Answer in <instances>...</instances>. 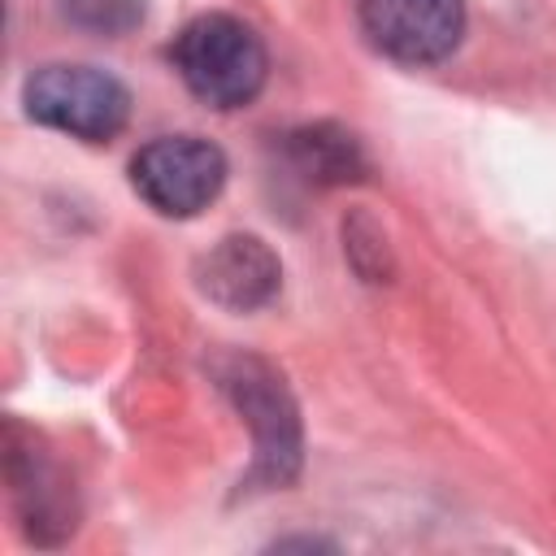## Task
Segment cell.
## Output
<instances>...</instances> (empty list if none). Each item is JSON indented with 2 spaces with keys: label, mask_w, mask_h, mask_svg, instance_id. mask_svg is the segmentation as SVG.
Masks as SVG:
<instances>
[{
  "label": "cell",
  "mask_w": 556,
  "mask_h": 556,
  "mask_svg": "<svg viewBox=\"0 0 556 556\" xmlns=\"http://www.w3.org/2000/svg\"><path fill=\"white\" fill-rule=\"evenodd\" d=\"M169 61H174L178 78L187 83V91L213 109L252 104L269 74L261 35L230 13L191 17L174 39Z\"/></svg>",
  "instance_id": "cell-1"
},
{
  "label": "cell",
  "mask_w": 556,
  "mask_h": 556,
  "mask_svg": "<svg viewBox=\"0 0 556 556\" xmlns=\"http://www.w3.org/2000/svg\"><path fill=\"white\" fill-rule=\"evenodd\" d=\"M22 100L39 126L74 135L83 143H109L130 117V91L96 65H39L26 78Z\"/></svg>",
  "instance_id": "cell-2"
},
{
  "label": "cell",
  "mask_w": 556,
  "mask_h": 556,
  "mask_svg": "<svg viewBox=\"0 0 556 556\" xmlns=\"http://www.w3.org/2000/svg\"><path fill=\"white\" fill-rule=\"evenodd\" d=\"M130 187L161 217H195L226 187V156L200 135H161L130 161Z\"/></svg>",
  "instance_id": "cell-3"
},
{
  "label": "cell",
  "mask_w": 556,
  "mask_h": 556,
  "mask_svg": "<svg viewBox=\"0 0 556 556\" xmlns=\"http://www.w3.org/2000/svg\"><path fill=\"white\" fill-rule=\"evenodd\" d=\"M222 387L252 426V439H256L252 478L282 486L300 465V417H295V404H291L282 378L265 361L235 356L222 369Z\"/></svg>",
  "instance_id": "cell-4"
},
{
  "label": "cell",
  "mask_w": 556,
  "mask_h": 556,
  "mask_svg": "<svg viewBox=\"0 0 556 556\" xmlns=\"http://www.w3.org/2000/svg\"><path fill=\"white\" fill-rule=\"evenodd\" d=\"M356 9L369 43L404 65H434L465 35V0H361Z\"/></svg>",
  "instance_id": "cell-5"
},
{
  "label": "cell",
  "mask_w": 556,
  "mask_h": 556,
  "mask_svg": "<svg viewBox=\"0 0 556 556\" xmlns=\"http://www.w3.org/2000/svg\"><path fill=\"white\" fill-rule=\"evenodd\" d=\"M278 256L256 235H230L200 261V287L208 300L248 313L278 291Z\"/></svg>",
  "instance_id": "cell-6"
},
{
  "label": "cell",
  "mask_w": 556,
  "mask_h": 556,
  "mask_svg": "<svg viewBox=\"0 0 556 556\" xmlns=\"http://www.w3.org/2000/svg\"><path fill=\"white\" fill-rule=\"evenodd\" d=\"M9 482H13V500H17L35 543H56L61 534L74 530L70 486L43 456L9 447Z\"/></svg>",
  "instance_id": "cell-7"
},
{
  "label": "cell",
  "mask_w": 556,
  "mask_h": 556,
  "mask_svg": "<svg viewBox=\"0 0 556 556\" xmlns=\"http://www.w3.org/2000/svg\"><path fill=\"white\" fill-rule=\"evenodd\" d=\"M287 139H291L287 152H291L295 169L313 182H348V178H361V169H365L361 143L339 126H304Z\"/></svg>",
  "instance_id": "cell-8"
},
{
  "label": "cell",
  "mask_w": 556,
  "mask_h": 556,
  "mask_svg": "<svg viewBox=\"0 0 556 556\" xmlns=\"http://www.w3.org/2000/svg\"><path fill=\"white\" fill-rule=\"evenodd\" d=\"M61 13L91 35H126L143 22L148 0H61Z\"/></svg>",
  "instance_id": "cell-9"
}]
</instances>
